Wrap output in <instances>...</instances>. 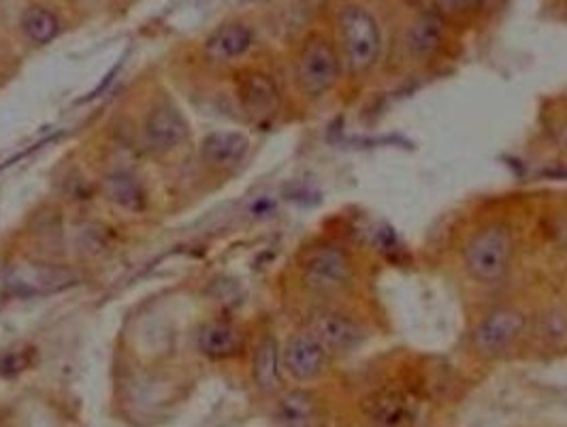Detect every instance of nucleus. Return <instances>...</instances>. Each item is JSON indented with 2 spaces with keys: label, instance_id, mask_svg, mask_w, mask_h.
<instances>
[{
  "label": "nucleus",
  "instance_id": "f257e3e1",
  "mask_svg": "<svg viewBox=\"0 0 567 427\" xmlns=\"http://www.w3.org/2000/svg\"><path fill=\"white\" fill-rule=\"evenodd\" d=\"M514 238L506 225L493 223L478 229L463 248L467 274L480 285H497L511 269Z\"/></svg>",
  "mask_w": 567,
  "mask_h": 427
},
{
  "label": "nucleus",
  "instance_id": "f03ea898",
  "mask_svg": "<svg viewBox=\"0 0 567 427\" xmlns=\"http://www.w3.org/2000/svg\"><path fill=\"white\" fill-rule=\"evenodd\" d=\"M341 56L352 75H363L380 61L382 33L378 20L358 4H348L338 17Z\"/></svg>",
  "mask_w": 567,
  "mask_h": 427
},
{
  "label": "nucleus",
  "instance_id": "7ed1b4c3",
  "mask_svg": "<svg viewBox=\"0 0 567 427\" xmlns=\"http://www.w3.org/2000/svg\"><path fill=\"white\" fill-rule=\"evenodd\" d=\"M340 77V59L323 35H314L305 41L297 59V84L310 99L327 95Z\"/></svg>",
  "mask_w": 567,
  "mask_h": 427
},
{
  "label": "nucleus",
  "instance_id": "20e7f679",
  "mask_svg": "<svg viewBox=\"0 0 567 427\" xmlns=\"http://www.w3.org/2000/svg\"><path fill=\"white\" fill-rule=\"evenodd\" d=\"M305 285L316 293H338L352 280L350 256L333 244H318L310 248L301 263Z\"/></svg>",
  "mask_w": 567,
  "mask_h": 427
},
{
  "label": "nucleus",
  "instance_id": "39448f33",
  "mask_svg": "<svg viewBox=\"0 0 567 427\" xmlns=\"http://www.w3.org/2000/svg\"><path fill=\"white\" fill-rule=\"evenodd\" d=\"M525 327L527 318L520 310L497 307L476 325L471 334L474 349L484 357H497L522 336Z\"/></svg>",
  "mask_w": 567,
  "mask_h": 427
},
{
  "label": "nucleus",
  "instance_id": "423d86ee",
  "mask_svg": "<svg viewBox=\"0 0 567 427\" xmlns=\"http://www.w3.org/2000/svg\"><path fill=\"white\" fill-rule=\"evenodd\" d=\"M316 342L323 344V349L331 353H348L356 349L363 340L361 325L350 318L348 314L338 310H316L307 318L305 329Z\"/></svg>",
  "mask_w": 567,
  "mask_h": 427
},
{
  "label": "nucleus",
  "instance_id": "0eeeda50",
  "mask_svg": "<svg viewBox=\"0 0 567 427\" xmlns=\"http://www.w3.org/2000/svg\"><path fill=\"white\" fill-rule=\"evenodd\" d=\"M418 411V400L399 387L380 389L363 400V413L376 427H414Z\"/></svg>",
  "mask_w": 567,
  "mask_h": 427
},
{
  "label": "nucleus",
  "instance_id": "6e6552de",
  "mask_svg": "<svg viewBox=\"0 0 567 427\" xmlns=\"http://www.w3.org/2000/svg\"><path fill=\"white\" fill-rule=\"evenodd\" d=\"M237 97L241 110L254 123H269L280 110L278 84L261 71H248L239 77Z\"/></svg>",
  "mask_w": 567,
  "mask_h": 427
},
{
  "label": "nucleus",
  "instance_id": "1a4fd4ad",
  "mask_svg": "<svg viewBox=\"0 0 567 427\" xmlns=\"http://www.w3.org/2000/svg\"><path fill=\"white\" fill-rule=\"evenodd\" d=\"M284 366L294 380H316L329 366V353L307 331H301L288 340L284 349Z\"/></svg>",
  "mask_w": 567,
  "mask_h": 427
},
{
  "label": "nucleus",
  "instance_id": "9d476101",
  "mask_svg": "<svg viewBox=\"0 0 567 427\" xmlns=\"http://www.w3.org/2000/svg\"><path fill=\"white\" fill-rule=\"evenodd\" d=\"M186 137H188V123L171 105L156 108L146 121V141L150 148L159 152L177 148Z\"/></svg>",
  "mask_w": 567,
  "mask_h": 427
},
{
  "label": "nucleus",
  "instance_id": "9b49d317",
  "mask_svg": "<svg viewBox=\"0 0 567 427\" xmlns=\"http://www.w3.org/2000/svg\"><path fill=\"white\" fill-rule=\"evenodd\" d=\"M250 141L237 130H218L205 137L201 146L203 161L214 169H230L243 161L248 154Z\"/></svg>",
  "mask_w": 567,
  "mask_h": 427
},
{
  "label": "nucleus",
  "instance_id": "f8f14e48",
  "mask_svg": "<svg viewBox=\"0 0 567 427\" xmlns=\"http://www.w3.org/2000/svg\"><path fill=\"white\" fill-rule=\"evenodd\" d=\"M243 347H245L243 334L235 325L225 323V321L207 323L199 331V349L203 355H207L212 360L235 357L243 351Z\"/></svg>",
  "mask_w": 567,
  "mask_h": 427
},
{
  "label": "nucleus",
  "instance_id": "ddd939ff",
  "mask_svg": "<svg viewBox=\"0 0 567 427\" xmlns=\"http://www.w3.org/2000/svg\"><path fill=\"white\" fill-rule=\"evenodd\" d=\"M252 48V33L243 24L220 26L205 43V56L212 62L237 61Z\"/></svg>",
  "mask_w": 567,
  "mask_h": 427
},
{
  "label": "nucleus",
  "instance_id": "4468645a",
  "mask_svg": "<svg viewBox=\"0 0 567 427\" xmlns=\"http://www.w3.org/2000/svg\"><path fill=\"white\" fill-rule=\"evenodd\" d=\"M278 427H318L320 406L318 400L307 391L286 393L276 413Z\"/></svg>",
  "mask_w": 567,
  "mask_h": 427
},
{
  "label": "nucleus",
  "instance_id": "2eb2a0df",
  "mask_svg": "<svg viewBox=\"0 0 567 427\" xmlns=\"http://www.w3.org/2000/svg\"><path fill=\"white\" fill-rule=\"evenodd\" d=\"M442 39H444L442 17L436 13H425L412 24V28L407 33L410 54L416 56L418 61H427L440 50Z\"/></svg>",
  "mask_w": 567,
  "mask_h": 427
},
{
  "label": "nucleus",
  "instance_id": "dca6fc26",
  "mask_svg": "<svg viewBox=\"0 0 567 427\" xmlns=\"http://www.w3.org/2000/svg\"><path fill=\"white\" fill-rule=\"evenodd\" d=\"M252 376L256 387L265 393H272L280 387V353H278V342L272 336L263 338L261 344L256 347Z\"/></svg>",
  "mask_w": 567,
  "mask_h": 427
},
{
  "label": "nucleus",
  "instance_id": "f3484780",
  "mask_svg": "<svg viewBox=\"0 0 567 427\" xmlns=\"http://www.w3.org/2000/svg\"><path fill=\"white\" fill-rule=\"evenodd\" d=\"M22 30L33 43L46 46L56 39L58 33H60V20H58L56 13L50 11L48 7L35 4V7H28L22 15Z\"/></svg>",
  "mask_w": 567,
  "mask_h": 427
},
{
  "label": "nucleus",
  "instance_id": "a211bd4d",
  "mask_svg": "<svg viewBox=\"0 0 567 427\" xmlns=\"http://www.w3.org/2000/svg\"><path fill=\"white\" fill-rule=\"evenodd\" d=\"M105 194L114 201L115 205L128 210V212H141L146 208V190L141 183L130 174H114L105 180Z\"/></svg>",
  "mask_w": 567,
  "mask_h": 427
},
{
  "label": "nucleus",
  "instance_id": "6ab92c4d",
  "mask_svg": "<svg viewBox=\"0 0 567 427\" xmlns=\"http://www.w3.org/2000/svg\"><path fill=\"white\" fill-rule=\"evenodd\" d=\"M33 355L35 349H26V351H9L0 357V376L11 378L24 369L33 366Z\"/></svg>",
  "mask_w": 567,
  "mask_h": 427
},
{
  "label": "nucleus",
  "instance_id": "aec40b11",
  "mask_svg": "<svg viewBox=\"0 0 567 427\" xmlns=\"http://www.w3.org/2000/svg\"><path fill=\"white\" fill-rule=\"evenodd\" d=\"M433 4L442 15L456 17V15H465V13L474 11L480 4V0H433Z\"/></svg>",
  "mask_w": 567,
  "mask_h": 427
},
{
  "label": "nucleus",
  "instance_id": "412c9836",
  "mask_svg": "<svg viewBox=\"0 0 567 427\" xmlns=\"http://www.w3.org/2000/svg\"><path fill=\"white\" fill-rule=\"evenodd\" d=\"M559 143L567 150V126H564V128L559 130Z\"/></svg>",
  "mask_w": 567,
  "mask_h": 427
}]
</instances>
